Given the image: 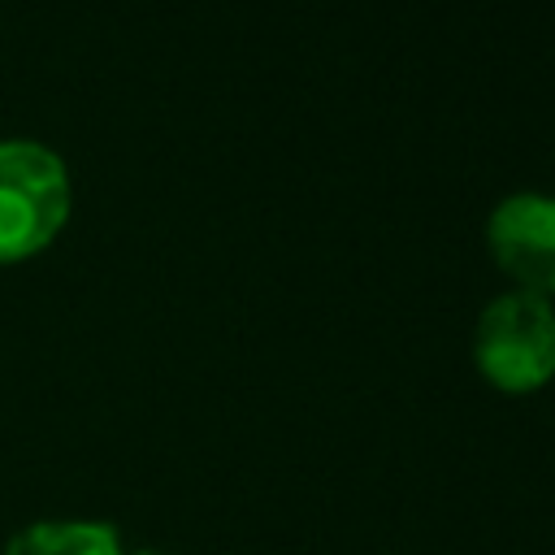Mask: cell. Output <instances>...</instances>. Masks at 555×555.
<instances>
[{
  "label": "cell",
  "mask_w": 555,
  "mask_h": 555,
  "mask_svg": "<svg viewBox=\"0 0 555 555\" xmlns=\"http://www.w3.org/2000/svg\"><path fill=\"white\" fill-rule=\"evenodd\" d=\"M4 555H121V542L100 520H39L17 529Z\"/></svg>",
  "instance_id": "277c9868"
},
{
  "label": "cell",
  "mask_w": 555,
  "mask_h": 555,
  "mask_svg": "<svg viewBox=\"0 0 555 555\" xmlns=\"http://www.w3.org/2000/svg\"><path fill=\"white\" fill-rule=\"evenodd\" d=\"M134 555H160V551H134Z\"/></svg>",
  "instance_id": "5b68a950"
},
{
  "label": "cell",
  "mask_w": 555,
  "mask_h": 555,
  "mask_svg": "<svg viewBox=\"0 0 555 555\" xmlns=\"http://www.w3.org/2000/svg\"><path fill=\"white\" fill-rule=\"evenodd\" d=\"M486 238L499 264L520 282V291L551 295L555 291V199L546 195H512L490 212Z\"/></svg>",
  "instance_id": "3957f363"
},
{
  "label": "cell",
  "mask_w": 555,
  "mask_h": 555,
  "mask_svg": "<svg viewBox=\"0 0 555 555\" xmlns=\"http://www.w3.org/2000/svg\"><path fill=\"white\" fill-rule=\"evenodd\" d=\"M473 356L499 390H538L555 373V308L533 291L499 295L477 321Z\"/></svg>",
  "instance_id": "7a4b0ae2"
},
{
  "label": "cell",
  "mask_w": 555,
  "mask_h": 555,
  "mask_svg": "<svg viewBox=\"0 0 555 555\" xmlns=\"http://www.w3.org/2000/svg\"><path fill=\"white\" fill-rule=\"evenodd\" d=\"M69 217V169L35 139H0V260L43 251Z\"/></svg>",
  "instance_id": "6da1fadb"
}]
</instances>
